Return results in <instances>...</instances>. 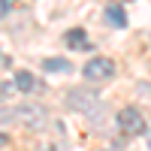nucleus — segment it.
Wrapping results in <instances>:
<instances>
[{
  "instance_id": "obj_1",
  "label": "nucleus",
  "mask_w": 151,
  "mask_h": 151,
  "mask_svg": "<svg viewBox=\"0 0 151 151\" xmlns=\"http://www.w3.org/2000/svg\"><path fill=\"white\" fill-rule=\"evenodd\" d=\"M45 118H48L45 109L36 103H24L18 109H0V124H21V127H30V130H40Z\"/></svg>"
},
{
  "instance_id": "obj_2",
  "label": "nucleus",
  "mask_w": 151,
  "mask_h": 151,
  "mask_svg": "<svg viewBox=\"0 0 151 151\" xmlns=\"http://www.w3.org/2000/svg\"><path fill=\"white\" fill-rule=\"evenodd\" d=\"M64 103H67V109L82 112V115H97L100 112V97L94 88H73Z\"/></svg>"
},
{
  "instance_id": "obj_3",
  "label": "nucleus",
  "mask_w": 151,
  "mask_h": 151,
  "mask_svg": "<svg viewBox=\"0 0 151 151\" xmlns=\"http://www.w3.org/2000/svg\"><path fill=\"white\" fill-rule=\"evenodd\" d=\"M82 76L88 82H106V79L115 76V60H109V58H91L82 67Z\"/></svg>"
},
{
  "instance_id": "obj_4",
  "label": "nucleus",
  "mask_w": 151,
  "mask_h": 151,
  "mask_svg": "<svg viewBox=\"0 0 151 151\" xmlns=\"http://www.w3.org/2000/svg\"><path fill=\"white\" fill-rule=\"evenodd\" d=\"M118 130H121L124 136H139V133L145 130V118H142V112L133 109V106L121 109V112H118Z\"/></svg>"
},
{
  "instance_id": "obj_5",
  "label": "nucleus",
  "mask_w": 151,
  "mask_h": 151,
  "mask_svg": "<svg viewBox=\"0 0 151 151\" xmlns=\"http://www.w3.org/2000/svg\"><path fill=\"white\" fill-rule=\"evenodd\" d=\"M12 85H15L21 94H36V91L42 88L40 82H36V76L27 73V70H18V73H15V79H12Z\"/></svg>"
},
{
  "instance_id": "obj_6",
  "label": "nucleus",
  "mask_w": 151,
  "mask_h": 151,
  "mask_svg": "<svg viewBox=\"0 0 151 151\" xmlns=\"http://www.w3.org/2000/svg\"><path fill=\"white\" fill-rule=\"evenodd\" d=\"M64 42H67L70 48H76V52H88V48H94V45H91V40H88V33H85L82 27L67 30V33H64Z\"/></svg>"
},
{
  "instance_id": "obj_7",
  "label": "nucleus",
  "mask_w": 151,
  "mask_h": 151,
  "mask_svg": "<svg viewBox=\"0 0 151 151\" xmlns=\"http://www.w3.org/2000/svg\"><path fill=\"white\" fill-rule=\"evenodd\" d=\"M106 24H112V27H127V12H124L121 6H106Z\"/></svg>"
},
{
  "instance_id": "obj_8",
  "label": "nucleus",
  "mask_w": 151,
  "mask_h": 151,
  "mask_svg": "<svg viewBox=\"0 0 151 151\" xmlns=\"http://www.w3.org/2000/svg\"><path fill=\"white\" fill-rule=\"evenodd\" d=\"M42 70H45V73H70L73 64L64 60V58H45V60H42Z\"/></svg>"
},
{
  "instance_id": "obj_9",
  "label": "nucleus",
  "mask_w": 151,
  "mask_h": 151,
  "mask_svg": "<svg viewBox=\"0 0 151 151\" xmlns=\"http://www.w3.org/2000/svg\"><path fill=\"white\" fill-rule=\"evenodd\" d=\"M12 91H15V85H9V82H3V85H0V97H9Z\"/></svg>"
},
{
  "instance_id": "obj_10",
  "label": "nucleus",
  "mask_w": 151,
  "mask_h": 151,
  "mask_svg": "<svg viewBox=\"0 0 151 151\" xmlns=\"http://www.w3.org/2000/svg\"><path fill=\"white\" fill-rule=\"evenodd\" d=\"M6 12H9V6L3 3V0H0V18H3V15H6Z\"/></svg>"
},
{
  "instance_id": "obj_11",
  "label": "nucleus",
  "mask_w": 151,
  "mask_h": 151,
  "mask_svg": "<svg viewBox=\"0 0 151 151\" xmlns=\"http://www.w3.org/2000/svg\"><path fill=\"white\" fill-rule=\"evenodd\" d=\"M0 148H6V136L3 133H0Z\"/></svg>"
},
{
  "instance_id": "obj_12",
  "label": "nucleus",
  "mask_w": 151,
  "mask_h": 151,
  "mask_svg": "<svg viewBox=\"0 0 151 151\" xmlns=\"http://www.w3.org/2000/svg\"><path fill=\"white\" fill-rule=\"evenodd\" d=\"M148 145H151V136H148Z\"/></svg>"
}]
</instances>
